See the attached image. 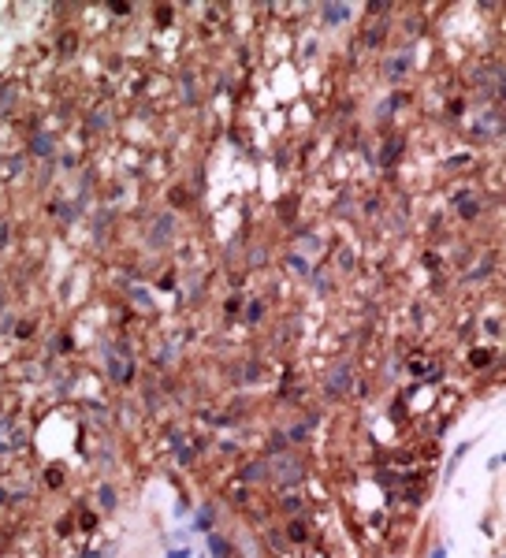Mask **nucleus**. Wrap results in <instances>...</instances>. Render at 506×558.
Returning <instances> with one entry per match:
<instances>
[{
    "instance_id": "obj_7",
    "label": "nucleus",
    "mask_w": 506,
    "mask_h": 558,
    "mask_svg": "<svg viewBox=\"0 0 506 558\" xmlns=\"http://www.w3.org/2000/svg\"><path fill=\"white\" fill-rule=\"evenodd\" d=\"M432 558H447V547H436V551H432Z\"/></svg>"
},
{
    "instance_id": "obj_2",
    "label": "nucleus",
    "mask_w": 506,
    "mask_h": 558,
    "mask_svg": "<svg viewBox=\"0 0 506 558\" xmlns=\"http://www.w3.org/2000/svg\"><path fill=\"white\" fill-rule=\"evenodd\" d=\"M469 451H473V439H469V443H462V446H458V451L450 454V465H447V473H443V476H447V480H450V476H454V469H458V461H462V458H465Z\"/></svg>"
},
{
    "instance_id": "obj_1",
    "label": "nucleus",
    "mask_w": 506,
    "mask_h": 558,
    "mask_svg": "<svg viewBox=\"0 0 506 558\" xmlns=\"http://www.w3.org/2000/svg\"><path fill=\"white\" fill-rule=\"evenodd\" d=\"M212 529V506H201L194 517V532H209Z\"/></svg>"
},
{
    "instance_id": "obj_6",
    "label": "nucleus",
    "mask_w": 506,
    "mask_h": 558,
    "mask_svg": "<svg viewBox=\"0 0 506 558\" xmlns=\"http://www.w3.org/2000/svg\"><path fill=\"white\" fill-rule=\"evenodd\" d=\"M168 558H190V551H186V547H183V551H171Z\"/></svg>"
},
{
    "instance_id": "obj_5",
    "label": "nucleus",
    "mask_w": 506,
    "mask_h": 558,
    "mask_svg": "<svg viewBox=\"0 0 506 558\" xmlns=\"http://www.w3.org/2000/svg\"><path fill=\"white\" fill-rule=\"evenodd\" d=\"M291 536H294V539H305V529H302V525L294 521V525H291Z\"/></svg>"
},
{
    "instance_id": "obj_4",
    "label": "nucleus",
    "mask_w": 506,
    "mask_h": 558,
    "mask_svg": "<svg viewBox=\"0 0 506 558\" xmlns=\"http://www.w3.org/2000/svg\"><path fill=\"white\" fill-rule=\"evenodd\" d=\"M209 547H212V554H216V558H227V544H224L220 536H212V539H209Z\"/></svg>"
},
{
    "instance_id": "obj_3",
    "label": "nucleus",
    "mask_w": 506,
    "mask_h": 558,
    "mask_svg": "<svg viewBox=\"0 0 506 558\" xmlns=\"http://www.w3.org/2000/svg\"><path fill=\"white\" fill-rule=\"evenodd\" d=\"M346 15H350V11H346V8H339V4H328V8H324V19H328L331 26H335L339 19H346Z\"/></svg>"
}]
</instances>
